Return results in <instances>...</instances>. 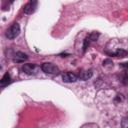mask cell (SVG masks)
<instances>
[{
	"instance_id": "ba28073f",
	"label": "cell",
	"mask_w": 128,
	"mask_h": 128,
	"mask_svg": "<svg viewBox=\"0 0 128 128\" xmlns=\"http://www.w3.org/2000/svg\"><path fill=\"white\" fill-rule=\"evenodd\" d=\"M10 82H11V78H10V75H9L8 73H6V74L3 76V78L1 79V85H2V86H5V85L9 84Z\"/></svg>"
},
{
	"instance_id": "6da1fadb",
	"label": "cell",
	"mask_w": 128,
	"mask_h": 128,
	"mask_svg": "<svg viewBox=\"0 0 128 128\" xmlns=\"http://www.w3.org/2000/svg\"><path fill=\"white\" fill-rule=\"evenodd\" d=\"M41 70L46 74H51V75H57L60 72L59 68L52 63H43L41 65Z\"/></svg>"
},
{
	"instance_id": "52a82bcc",
	"label": "cell",
	"mask_w": 128,
	"mask_h": 128,
	"mask_svg": "<svg viewBox=\"0 0 128 128\" xmlns=\"http://www.w3.org/2000/svg\"><path fill=\"white\" fill-rule=\"evenodd\" d=\"M27 55L23 52H17L14 56V61L15 62H24L25 60H27Z\"/></svg>"
},
{
	"instance_id": "9c48e42d",
	"label": "cell",
	"mask_w": 128,
	"mask_h": 128,
	"mask_svg": "<svg viewBox=\"0 0 128 128\" xmlns=\"http://www.w3.org/2000/svg\"><path fill=\"white\" fill-rule=\"evenodd\" d=\"M98 37H99V33L98 32H92L87 38H88L89 41H96Z\"/></svg>"
},
{
	"instance_id": "3957f363",
	"label": "cell",
	"mask_w": 128,
	"mask_h": 128,
	"mask_svg": "<svg viewBox=\"0 0 128 128\" xmlns=\"http://www.w3.org/2000/svg\"><path fill=\"white\" fill-rule=\"evenodd\" d=\"M38 66L36 65V64H24L23 66H22V71L23 72H25L26 74H29V75H31V74H35L36 72H37V70H38Z\"/></svg>"
},
{
	"instance_id": "277c9868",
	"label": "cell",
	"mask_w": 128,
	"mask_h": 128,
	"mask_svg": "<svg viewBox=\"0 0 128 128\" xmlns=\"http://www.w3.org/2000/svg\"><path fill=\"white\" fill-rule=\"evenodd\" d=\"M77 76L74 74V73H71V72H66V73H63L62 74V80L66 83H72V82H75L77 81Z\"/></svg>"
},
{
	"instance_id": "8992f818",
	"label": "cell",
	"mask_w": 128,
	"mask_h": 128,
	"mask_svg": "<svg viewBox=\"0 0 128 128\" xmlns=\"http://www.w3.org/2000/svg\"><path fill=\"white\" fill-rule=\"evenodd\" d=\"M93 75L91 70H85V71H81L78 75V78H80L81 80H88L89 78H91Z\"/></svg>"
},
{
	"instance_id": "30bf717a",
	"label": "cell",
	"mask_w": 128,
	"mask_h": 128,
	"mask_svg": "<svg viewBox=\"0 0 128 128\" xmlns=\"http://www.w3.org/2000/svg\"><path fill=\"white\" fill-rule=\"evenodd\" d=\"M121 128H128V118L125 117L121 121Z\"/></svg>"
},
{
	"instance_id": "8fae6325",
	"label": "cell",
	"mask_w": 128,
	"mask_h": 128,
	"mask_svg": "<svg viewBox=\"0 0 128 128\" xmlns=\"http://www.w3.org/2000/svg\"><path fill=\"white\" fill-rule=\"evenodd\" d=\"M115 55H117V56H121V57H124L125 55H126V52L124 51V50H118L117 52H116V54Z\"/></svg>"
},
{
	"instance_id": "7a4b0ae2",
	"label": "cell",
	"mask_w": 128,
	"mask_h": 128,
	"mask_svg": "<svg viewBox=\"0 0 128 128\" xmlns=\"http://www.w3.org/2000/svg\"><path fill=\"white\" fill-rule=\"evenodd\" d=\"M20 33V26L18 23H14L6 32V37L8 39H14L16 38Z\"/></svg>"
},
{
	"instance_id": "5b68a950",
	"label": "cell",
	"mask_w": 128,
	"mask_h": 128,
	"mask_svg": "<svg viewBox=\"0 0 128 128\" xmlns=\"http://www.w3.org/2000/svg\"><path fill=\"white\" fill-rule=\"evenodd\" d=\"M37 7V1H29L24 6V13L26 14H32Z\"/></svg>"
}]
</instances>
